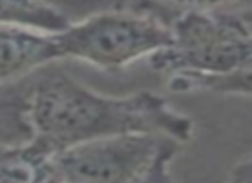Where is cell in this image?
I'll return each mask as SVG.
<instances>
[{
    "instance_id": "1",
    "label": "cell",
    "mask_w": 252,
    "mask_h": 183,
    "mask_svg": "<svg viewBox=\"0 0 252 183\" xmlns=\"http://www.w3.org/2000/svg\"><path fill=\"white\" fill-rule=\"evenodd\" d=\"M32 126L35 140L56 154L85 142L135 133L166 135L183 145L192 138L193 121L158 93L102 95L49 64L36 71Z\"/></svg>"
},
{
    "instance_id": "2",
    "label": "cell",
    "mask_w": 252,
    "mask_h": 183,
    "mask_svg": "<svg viewBox=\"0 0 252 183\" xmlns=\"http://www.w3.org/2000/svg\"><path fill=\"white\" fill-rule=\"evenodd\" d=\"M171 43L147 57L156 73H233L252 69L251 4L192 12L169 26Z\"/></svg>"
},
{
    "instance_id": "3",
    "label": "cell",
    "mask_w": 252,
    "mask_h": 183,
    "mask_svg": "<svg viewBox=\"0 0 252 183\" xmlns=\"http://www.w3.org/2000/svg\"><path fill=\"white\" fill-rule=\"evenodd\" d=\"M182 144L166 135L135 133L85 142L54 154L57 183H175Z\"/></svg>"
},
{
    "instance_id": "4",
    "label": "cell",
    "mask_w": 252,
    "mask_h": 183,
    "mask_svg": "<svg viewBox=\"0 0 252 183\" xmlns=\"http://www.w3.org/2000/svg\"><path fill=\"white\" fill-rule=\"evenodd\" d=\"M57 59H76L105 71L159 52L171 43L169 28L133 11L98 12L52 35Z\"/></svg>"
},
{
    "instance_id": "5",
    "label": "cell",
    "mask_w": 252,
    "mask_h": 183,
    "mask_svg": "<svg viewBox=\"0 0 252 183\" xmlns=\"http://www.w3.org/2000/svg\"><path fill=\"white\" fill-rule=\"evenodd\" d=\"M57 61L52 35L0 26V83L32 74Z\"/></svg>"
},
{
    "instance_id": "6",
    "label": "cell",
    "mask_w": 252,
    "mask_h": 183,
    "mask_svg": "<svg viewBox=\"0 0 252 183\" xmlns=\"http://www.w3.org/2000/svg\"><path fill=\"white\" fill-rule=\"evenodd\" d=\"M36 71L0 83V145H23L35 138L32 126V95Z\"/></svg>"
},
{
    "instance_id": "7",
    "label": "cell",
    "mask_w": 252,
    "mask_h": 183,
    "mask_svg": "<svg viewBox=\"0 0 252 183\" xmlns=\"http://www.w3.org/2000/svg\"><path fill=\"white\" fill-rule=\"evenodd\" d=\"M0 183H57L54 152L35 138L23 145H0Z\"/></svg>"
},
{
    "instance_id": "8",
    "label": "cell",
    "mask_w": 252,
    "mask_h": 183,
    "mask_svg": "<svg viewBox=\"0 0 252 183\" xmlns=\"http://www.w3.org/2000/svg\"><path fill=\"white\" fill-rule=\"evenodd\" d=\"M67 25L66 16L45 0H0V26L54 35Z\"/></svg>"
},
{
    "instance_id": "9",
    "label": "cell",
    "mask_w": 252,
    "mask_h": 183,
    "mask_svg": "<svg viewBox=\"0 0 252 183\" xmlns=\"http://www.w3.org/2000/svg\"><path fill=\"white\" fill-rule=\"evenodd\" d=\"M168 88L176 93L209 92L216 95L249 97L252 92V69L233 73H176L169 76Z\"/></svg>"
},
{
    "instance_id": "10",
    "label": "cell",
    "mask_w": 252,
    "mask_h": 183,
    "mask_svg": "<svg viewBox=\"0 0 252 183\" xmlns=\"http://www.w3.org/2000/svg\"><path fill=\"white\" fill-rule=\"evenodd\" d=\"M251 4V0H133L131 11L156 19L166 28L192 12L220 11Z\"/></svg>"
},
{
    "instance_id": "11",
    "label": "cell",
    "mask_w": 252,
    "mask_h": 183,
    "mask_svg": "<svg viewBox=\"0 0 252 183\" xmlns=\"http://www.w3.org/2000/svg\"><path fill=\"white\" fill-rule=\"evenodd\" d=\"M226 183H252V161L251 157L240 159L228 175Z\"/></svg>"
}]
</instances>
